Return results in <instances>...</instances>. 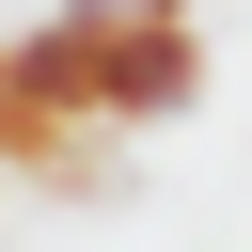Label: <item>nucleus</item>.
I'll return each mask as SVG.
<instances>
[{"label":"nucleus","instance_id":"1","mask_svg":"<svg viewBox=\"0 0 252 252\" xmlns=\"http://www.w3.org/2000/svg\"><path fill=\"white\" fill-rule=\"evenodd\" d=\"M205 110V32L189 16H94V94H79V126H189Z\"/></svg>","mask_w":252,"mask_h":252},{"label":"nucleus","instance_id":"3","mask_svg":"<svg viewBox=\"0 0 252 252\" xmlns=\"http://www.w3.org/2000/svg\"><path fill=\"white\" fill-rule=\"evenodd\" d=\"M126 16H189V0H126Z\"/></svg>","mask_w":252,"mask_h":252},{"label":"nucleus","instance_id":"2","mask_svg":"<svg viewBox=\"0 0 252 252\" xmlns=\"http://www.w3.org/2000/svg\"><path fill=\"white\" fill-rule=\"evenodd\" d=\"M0 158H32V126H16V110H0Z\"/></svg>","mask_w":252,"mask_h":252}]
</instances>
